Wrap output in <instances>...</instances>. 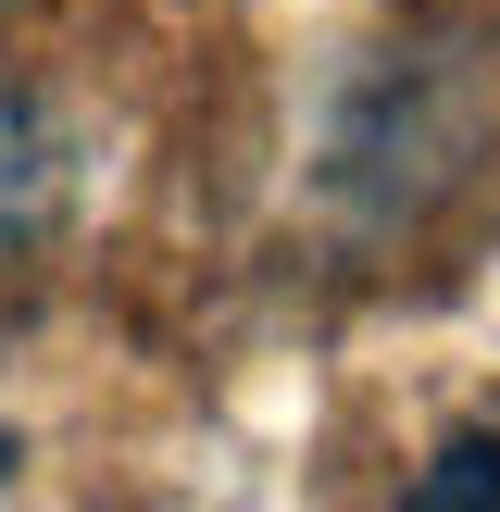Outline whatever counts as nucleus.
Segmentation results:
<instances>
[{"instance_id": "1", "label": "nucleus", "mask_w": 500, "mask_h": 512, "mask_svg": "<svg viewBox=\"0 0 500 512\" xmlns=\"http://www.w3.org/2000/svg\"><path fill=\"white\" fill-rule=\"evenodd\" d=\"M63 225V138L38 125V100L0 88V275H25Z\"/></svg>"}, {"instance_id": "2", "label": "nucleus", "mask_w": 500, "mask_h": 512, "mask_svg": "<svg viewBox=\"0 0 500 512\" xmlns=\"http://www.w3.org/2000/svg\"><path fill=\"white\" fill-rule=\"evenodd\" d=\"M413 512H500V425H463V438L413 475Z\"/></svg>"}, {"instance_id": "3", "label": "nucleus", "mask_w": 500, "mask_h": 512, "mask_svg": "<svg viewBox=\"0 0 500 512\" xmlns=\"http://www.w3.org/2000/svg\"><path fill=\"white\" fill-rule=\"evenodd\" d=\"M0 475H13V450H0Z\"/></svg>"}]
</instances>
